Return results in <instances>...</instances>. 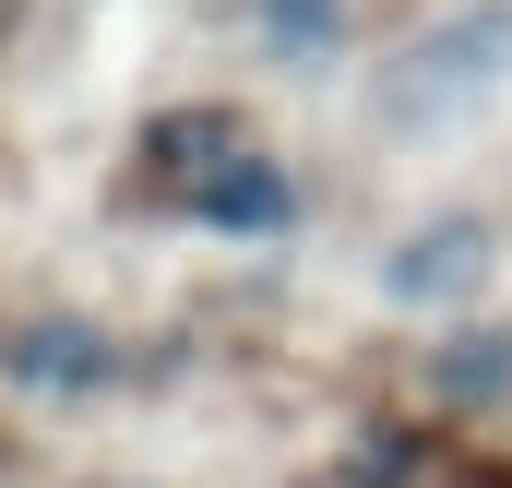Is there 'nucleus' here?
I'll return each mask as SVG.
<instances>
[{
    "instance_id": "obj_1",
    "label": "nucleus",
    "mask_w": 512,
    "mask_h": 488,
    "mask_svg": "<svg viewBox=\"0 0 512 488\" xmlns=\"http://www.w3.org/2000/svg\"><path fill=\"white\" fill-rule=\"evenodd\" d=\"M512 84V0H477V12H441L429 36H405L382 60V84H370V108L405 131L453 120V108H477V96H501Z\"/></svg>"
},
{
    "instance_id": "obj_3",
    "label": "nucleus",
    "mask_w": 512,
    "mask_h": 488,
    "mask_svg": "<svg viewBox=\"0 0 512 488\" xmlns=\"http://www.w3.org/2000/svg\"><path fill=\"white\" fill-rule=\"evenodd\" d=\"M489 274V227H429V239H405V262H382V286L393 298H453V286H477Z\"/></svg>"
},
{
    "instance_id": "obj_2",
    "label": "nucleus",
    "mask_w": 512,
    "mask_h": 488,
    "mask_svg": "<svg viewBox=\"0 0 512 488\" xmlns=\"http://www.w3.org/2000/svg\"><path fill=\"white\" fill-rule=\"evenodd\" d=\"M191 143H203V167H179V191H191V203H203V215H286V203H298V191H286V167H262L251 143H239V131H191Z\"/></svg>"
}]
</instances>
